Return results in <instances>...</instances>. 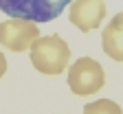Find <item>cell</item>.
Here are the masks:
<instances>
[{
  "mask_svg": "<svg viewBox=\"0 0 123 114\" xmlns=\"http://www.w3.org/2000/svg\"><path fill=\"white\" fill-rule=\"evenodd\" d=\"M70 48L59 35H40L31 46V64L42 75H62L68 68Z\"/></svg>",
  "mask_w": 123,
  "mask_h": 114,
  "instance_id": "6da1fadb",
  "label": "cell"
},
{
  "mask_svg": "<svg viewBox=\"0 0 123 114\" xmlns=\"http://www.w3.org/2000/svg\"><path fill=\"white\" fill-rule=\"evenodd\" d=\"M37 37H40V26L33 20L11 18L0 22V44L13 53L31 51V46Z\"/></svg>",
  "mask_w": 123,
  "mask_h": 114,
  "instance_id": "277c9868",
  "label": "cell"
},
{
  "mask_svg": "<svg viewBox=\"0 0 123 114\" xmlns=\"http://www.w3.org/2000/svg\"><path fill=\"white\" fill-rule=\"evenodd\" d=\"M70 2L73 0H0V11L9 18H24L46 24L59 18Z\"/></svg>",
  "mask_w": 123,
  "mask_h": 114,
  "instance_id": "7a4b0ae2",
  "label": "cell"
},
{
  "mask_svg": "<svg viewBox=\"0 0 123 114\" xmlns=\"http://www.w3.org/2000/svg\"><path fill=\"white\" fill-rule=\"evenodd\" d=\"M105 84V72L101 64L92 57H79L68 68V88L77 96H88L95 94Z\"/></svg>",
  "mask_w": 123,
  "mask_h": 114,
  "instance_id": "3957f363",
  "label": "cell"
},
{
  "mask_svg": "<svg viewBox=\"0 0 123 114\" xmlns=\"http://www.w3.org/2000/svg\"><path fill=\"white\" fill-rule=\"evenodd\" d=\"M101 44H103V53L110 59L123 61V11L114 15L110 24H105L101 33Z\"/></svg>",
  "mask_w": 123,
  "mask_h": 114,
  "instance_id": "8992f818",
  "label": "cell"
},
{
  "mask_svg": "<svg viewBox=\"0 0 123 114\" xmlns=\"http://www.w3.org/2000/svg\"><path fill=\"white\" fill-rule=\"evenodd\" d=\"M70 22L81 31H95L105 18V0H73L68 5Z\"/></svg>",
  "mask_w": 123,
  "mask_h": 114,
  "instance_id": "5b68a950",
  "label": "cell"
},
{
  "mask_svg": "<svg viewBox=\"0 0 123 114\" xmlns=\"http://www.w3.org/2000/svg\"><path fill=\"white\" fill-rule=\"evenodd\" d=\"M5 72H7V57L0 53V77H5Z\"/></svg>",
  "mask_w": 123,
  "mask_h": 114,
  "instance_id": "ba28073f",
  "label": "cell"
},
{
  "mask_svg": "<svg viewBox=\"0 0 123 114\" xmlns=\"http://www.w3.org/2000/svg\"><path fill=\"white\" fill-rule=\"evenodd\" d=\"M84 114H123V110L110 99H97L84 105Z\"/></svg>",
  "mask_w": 123,
  "mask_h": 114,
  "instance_id": "52a82bcc",
  "label": "cell"
}]
</instances>
